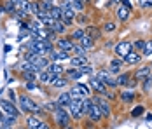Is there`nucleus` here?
<instances>
[{"mask_svg": "<svg viewBox=\"0 0 152 129\" xmlns=\"http://www.w3.org/2000/svg\"><path fill=\"white\" fill-rule=\"evenodd\" d=\"M28 47H30V52L39 54V56L49 54L53 51V44H51V40H47V39H33L28 44Z\"/></svg>", "mask_w": 152, "mask_h": 129, "instance_id": "nucleus-1", "label": "nucleus"}, {"mask_svg": "<svg viewBox=\"0 0 152 129\" xmlns=\"http://www.w3.org/2000/svg\"><path fill=\"white\" fill-rule=\"evenodd\" d=\"M26 59L30 61L31 65H33V70L35 72H40V70H46L47 65H49V61H47L44 56H39V54H33V52H28L26 54Z\"/></svg>", "mask_w": 152, "mask_h": 129, "instance_id": "nucleus-2", "label": "nucleus"}, {"mask_svg": "<svg viewBox=\"0 0 152 129\" xmlns=\"http://www.w3.org/2000/svg\"><path fill=\"white\" fill-rule=\"evenodd\" d=\"M54 122H56V126L58 128H65V126H68V122H70V112L66 110V108H61L58 106L56 110H54Z\"/></svg>", "mask_w": 152, "mask_h": 129, "instance_id": "nucleus-3", "label": "nucleus"}, {"mask_svg": "<svg viewBox=\"0 0 152 129\" xmlns=\"http://www.w3.org/2000/svg\"><path fill=\"white\" fill-rule=\"evenodd\" d=\"M18 100H19V105H21V110H23V112H33V114H40V112H42V110L39 108V105L31 100V98L25 96V94L19 96Z\"/></svg>", "mask_w": 152, "mask_h": 129, "instance_id": "nucleus-4", "label": "nucleus"}, {"mask_svg": "<svg viewBox=\"0 0 152 129\" xmlns=\"http://www.w3.org/2000/svg\"><path fill=\"white\" fill-rule=\"evenodd\" d=\"M68 112H70V117L75 119V120H80L84 117V112H82V100L79 98H74L70 106H68Z\"/></svg>", "mask_w": 152, "mask_h": 129, "instance_id": "nucleus-5", "label": "nucleus"}, {"mask_svg": "<svg viewBox=\"0 0 152 129\" xmlns=\"http://www.w3.org/2000/svg\"><path fill=\"white\" fill-rule=\"evenodd\" d=\"M70 94L72 98H79V100H84V98H89V89L84 86V84H77L70 89Z\"/></svg>", "mask_w": 152, "mask_h": 129, "instance_id": "nucleus-6", "label": "nucleus"}, {"mask_svg": "<svg viewBox=\"0 0 152 129\" xmlns=\"http://www.w3.org/2000/svg\"><path fill=\"white\" fill-rule=\"evenodd\" d=\"M0 108H2V112L7 115V117H12V119H18V108H16L12 103H9V101H0Z\"/></svg>", "mask_w": 152, "mask_h": 129, "instance_id": "nucleus-7", "label": "nucleus"}, {"mask_svg": "<svg viewBox=\"0 0 152 129\" xmlns=\"http://www.w3.org/2000/svg\"><path fill=\"white\" fill-rule=\"evenodd\" d=\"M131 49H133V44L126 42V40H124V42H119L117 45H115V52H117V56H121L122 59L131 52Z\"/></svg>", "mask_w": 152, "mask_h": 129, "instance_id": "nucleus-8", "label": "nucleus"}, {"mask_svg": "<svg viewBox=\"0 0 152 129\" xmlns=\"http://www.w3.org/2000/svg\"><path fill=\"white\" fill-rule=\"evenodd\" d=\"M89 86L94 93H98V94H107V86L98 79V77H91V80H89Z\"/></svg>", "mask_w": 152, "mask_h": 129, "instance_id": "nucleus-9", "label": "nucleus"}, {"mask_svg": "<svg viewBox=\"0 0 152 129\" xmlns=\"http://www.w3.org/2000/svg\"><path fill=\"white\" fill-rule=\"evenodd\" d=\"M88 117L91 119L93 122H98V120L103 117V115H102V110H100V105L94 100H93V105H91V108H89V112H88Z\"/></svg>", "mask_w": 152, "mask_h": 129, "instance_id": "nucleus-10", "label": "nucleus"}, {"mask_svg": "<svg viewBox=\"0 0 152 129\" xmlns=\"http://www.w3.org/2000/svg\"><path fill=\"white\" fill-rule=\"evenodd\" d=\"M96 77H98V79H100V80H102L107 87H115V86H117L115 79H112L108 72H98V73H96Z\"/></svg>", "mask_w": 152, "mask_h": 129, "instance_id": "nucleus-11", "label": "nucleus"}, {"mask_svg": "<svg viewBox=\"0 0 152 129\" xmlns=\"http://www.w3.org/2000/svg\"><path fill=\"white\" fill-rule=\"evenodd\" d=\"M94 101L100 105V110H102V115L103 117H110V103L107 98H94Z\"/></svg>", "mask_w": 152, "mask_h": 129, "instance_id": "nucleus-12", "label": "nucleus"}, {"mask_svg": "<svg viewBox=\"0 0 152 129\" xmlns=\"http://www.w3.org/2000/svg\"><path fill=\"white\" fill-rule=\"evenodd\" d=\"M72 100H74V98H72V94H70V91H68V93H63L60 98L56 100V103H58V106H61V108H66V110H68V106H70Z\"/></svg>", "mask_w": 152, "mask_h": 129, "instance_id": "nucleus-13", "label": "nucleus"}, {"mask_svg": "<svg viewBox=\"0 0 152 129\" xmlns=\"http://www.w3.org/2000/svg\"><path fill=\"white\" fill-rule=\"evenodd\" d=\"M58 47H60L61 51H65V52H74V42H70L68 39H60L58 40Z\"/></svg>", "mask_w": 152, "mask_h": 129, "instance_id": "nucleus-14", "label": "nucleus"}, {"mask_svg": "<svg viewBox=\"0 0 152 129\" xmlns=\"http://www.w3.org/2000/svg\"><path fill=\"white\" fill-rule=\"evenodd\" d=\"M49 56H51V59H53V61H61V59H68V52H65V51H54V49H53V51H51V52H49Z\"/></svg>", "mask_w": 152, "mask_h": 129, "instance_id": "nucleus-15", "label": "nucleus"}, {"mask_svg": "<svg viewBox=\"0 0 152 129\" xmlns=\"http://www.w3.org/2000/svg\"><path fill=\"white\" fill-rule=\"evenodd\" d=\"M135 77H137L138 80H145V79H149V77H151V66H142L140 70H137Z\"/></svg>", "mask_w": 152, "mask_h": 129, "instance_id": "nucleus-16", "label": "nucleus"}, {"mask_svg": "<svg viewBox=\"0 0 152 129\" xmlns=\"http://www.w3.org/2000/svg\"><path fill=\"white\" fill-rule=\"evenodd\" d=\"M66 26H68V25H66L65 21L58 19V21H54V25L51 26V30H53L54 33H65V31H66Z\"/></svg>", "mask_w": 152, "mask_h": 129, "instance_id": "nucleus-17", "label": "nucleus"}, {"mask_svg": "<svg viewBox=\"0 0 152 129\" xmlns=\"http://www.w3.org/2000/svg\"><path fill=\"white\" fill-rule=\"evenodd\" d=\"M88 63V58L86 56H74L70 58V65L72 66H84Z\"/></svg>", "mask_w": 152, "mask_h": 129, "instance_id": "nucleus-18", "label": "nucleus"}, {"mask_svg": "<svg viewBox=\"0 0 152 129\" xmlns=\"http://www.w3.org/2000/svg\"><path fill=\"white\" fill-rule=\"evenodd\" d=\"M56 77H58V75H54V73L47 72V70H42V73H40V80H42L44 84H51V82H53Z\"/></svg>", "mask_w": 152, "mask_h": 129, "instance_id": "nucleus-19", "label": "nucleus"}, {"mask_svg": "<svg viewBox=\"0 0 152 129\" xmlns=\"http://www.w3.org/2000/svg\"><path fill=\"white\" fill-rule=\"evenodd\" d=\"M93 42H94V40H93V39L89 37V35H84V37H82V39L79 40V44H80V45H82L84 49H88V51L94 47V44H93Z\"/></svg>", "mask_w": 152, "mask_h": 129, "instance_id": "nucleus-20", "label": "nucleus"}, {"mask_svg": "<svg viewBox=\"0 0 152 129\" xmlns=\"http://www.w3.org/2000/svg\"><path fill=\"white\" fill-rule=\"evenodd\" d=\"M46 70H47V72H51V73H54V75H60V73L63 72V66H60L56 61H53V63H49V65H47Z\"/></svg>", "mask_w": 152, "mask_h": 129, "instance_id": "nucleus-21", "label": "nucleus"}, {"mask_svg": "<svg viewBox=\"0 0 152 129\" xmlns=\"http://www.w3.org/2000/svg\"><path fill=\"white\" fill-rule=\"evenodd\" d=\"M66 84H68V79H66V77H60V75H58V77H56V79H54V80L51 82V86L58 87V89H61V87H65Z\"/></svg>", "mask_w": 152, "mask_h": 129, "instance_id": "nucleus-22", "label": "nucleus"}, {"mask_svg": "<svg viewBox=\"0 0 152 129\" xmlns=\"http://www.w3.org/2000/svg\"><path fill=\"white\" fill-rule=\"evenodd\" d=\"M117 17H119L121 21H128V17H129V9L124 7V5H121V7L117 9Z\"/></svg>", "mask_w": 152, "mask_h": 129, "instance_id": "nucleus-23", "label": "nucleus"}, {"mask_svg": "<svg viewBox=\"0 0 152 129\" xmlns=\"http://www.w3.org/2000/svg\"><path fill=\"white\" fill-rule=\"evenodd\" d=\"M140 58H142V56H140L138 52H133V51H131L128 56L124 58V61H126V63H129V65H135V63H138V61H140Z\"/></svg>", "mask_w": 152, "mask_h": 129, "instance_id": "nucleus-24", "label": "nucleus"}, {"mask_svg": "<svg viewBox=\"0 0 152 129\" xmlns=\"http://www.w3.org/2000/svg\"><path fill=\"white\" fill-rule=\"evenodd\" d=\"M121 61L119 59H114V61H110V68H108V72L110 73H119L121 72Z\"/></svg>", "mask_w": 152, "mask_h": 129, "instance_id": "nucleus-25", "label": "nucleus"}, {"mask_svg": "<svg viewBox=\"0 0 152 129\" xmlns=\"http://www.w3.org/2000/svg\"><path fill=\"white\" fill-rule=\"evenodd\" d=\"M84 73L80 72V68H72V70H68L66 72V79H80Z\"/></svg>", "mask_w": 152, "mask_h": 129, "instance_id": "nucleus-26", "label": "nucleus"}, {"mask_svg": "<svg viewBox=\"0 0 152 129\" xmlns=\"http://www.w3.org/2000/svg\"><path fill=\"white\" fill-rule=\"evenodd\" d=\"M49 14H51V17L54 19V21H58V19H61V7H58V5H54L51 11H49Z\"/></svg>", "mask_w": 152, "mask_h": 129, "instance_id": "nucleus-27", "label": "nucleus"}, {"mask_svg": "<svg viewBox=\"0 0 152 129\" xmlns=\"http://www.w3.org/2000/svg\"><path fill=\"white\" fill-rule=\"evenodd\" d=\"M39 124H40V120H39L37 117H28V119H26V126H28V129H37Z\"/></svg>", "mask_w": 152, "mask_h": 129, "instance_id": "nucleus-28", "label": "nucleus"}, {"mask_svg": "<svg viewBox=\"0 0 152 129\" xmlns=\"http://www.w3.org/2000/svg\"><path fill=\"white\" fill-rule=\"evenodd\" d=\"M70 5H72V9H74L75 12H79V11H82V9H84V2H82V0H72V2H70Z\"/></svg>", "mask_w": 152, "mask_h": 129, "instance_id": "nucleus-29", "label": "nucleus"}, {"mask_svg": "<svg viewBox=\"0 0 152 129\" xmlns=\"http://www.w3.org/2000/svg\"><path fill=\"white\" fill-rule=\"evenodd\" d=\"M19 68L23 70V73H26V72H35V70H33V65H31L28 59H26L25 63H21V65H19Z\"/></svg>", "mask_w": 152, "mask_h": 129, "instance_id": "nucleus-30", "label": "nucleus"}, {"mask_svg": "<svg viewBox=\"0 0 152 129\" xmlns=\"http://www.w3.org/2000/svg\"><path fill=\"white\" fill-rule=\"evenodd\" d=\"M115 82H117V86H128V82H129V77L124 73V75H119L117 79H115Z\"/></svg>", "mask_w": 152, "mask_h": 129, "instance_id": "nucleus-31", "label": "nucleus"}, {"mask_svg": "<svg viewBox=\"0 0 152 129\" xmlns=\"http://www.w3.org/2000/svg\"><path fill=\"white\" fill-rule=\"evenodd\" d=\"M84 35H86V30H82V28H77L75 31L72 33V39H74V40H80V39H82Z\"/></svg>", "mask_w": 152, "mask_h": 129, "instance_id": "nucleus-32", "label": "nucleus"}, {"mask_svg": "<svg viewBox=\"0 0 152 129\" xmlns=\"http://www.w3.org/2000/svg\"><path fill=\"white\" fill-rule=\"evenodd\" d=\"M121 100L124 101V103H131V101L135 100V94H133V93H122Z\"/></svg>", "mask_w": 152, "mask_h": 129, "instance_id": "nucleus-33", "label": "nucleus"}, {"mask_svg": "<svg viewBox=\"0 0 152 129\" xmlns=\"http://www.w3.org/2000/svg\"><path fill=\"white\" fill-rule=\"evenodd\" d=\"M88 33H89V37H91L93 40L100 37V31H98V30H94V26H88Z\"/></svg>", "mask_w": 152, "mask_h": 129, "instance_id": "nucleus-34", "label": "nucleus"}, {"mask_svg": "<svg viewBox=\"0 0 152 129\" xmlns=\"http://www.w3.org/2000/svg\"><path fill=\"white\" fill-rule=\"evenodd\" d=\"M86 51H88V49H84V47H82L80 44H79V45H75V47H74V52H75L77 56H86Z\"/></svg>", "mask_w": 152, "mask_h": 129, "instance_id": "nucleus-35", "label": "nucleus"}, {"mask_svg": "<svg viewBox=\"0 0 152 129\" xmlns=\"http://www.w3.org/2000/svg\"><path fill=\"white\" fill-rule=\"evenodd\" d=\"M143 114V106L142 105H138V106H135L133 108V112H131V117H138V115Z\"/></svg>", "mask_w": 152, "mask_h": 129, "instance_id": "nucleus-36", "label": "nucleus"}, {"mask_svg": "<svg viewBox=\"0 0 152 129\" xmlns=\"http://www.w3.org/2000/svg\"><path fill=\"white\" fill-rule=\"evenodd\" d=\"M143 52H145V56H152V40L145 44V49H143Z\"/></svg>", "mask_w": 152, "mask_h": 129, "instance_id": "nucleus-37", "label": "nucleus"}, {"mask_svg": "<svg viewBox=\"0 0 152 129\" xmlns=\"http://www.w3.org/2000/svg\"><path fill=\"white\" fill-rule=\"evenodd\" d=\"M103 30H105V31H108V33H110V31H114V30H115V25L108 21V23H105V25H103Z\"/></svg>", "mask_w": 152, "mask_h": 129, "instance_id": "nucleus-38", "label": "nucleus"}, {"mask_svg": "<svg viewBox=\"0 0 152 129\" xmlns=\"http://www.w3.org/2000/svg\"><path fill=\"white\" fill-rule=\"evenodd\" d=\"M145 44H147V42H145V40H137V42L133 44V45L137 47L138 51H143V49H145Z\"/></svg>", "mask_w": 152, "mask_h": 129, "instance_id": "nucleus-39", "label": "nucleus"}, {"mask_svg": "<svg viewBox=\"0 0 152 129\" xmlns=\"http://www.w3.org/2000/svg\"><path fill=\"white\" fill-rule=\"evenodd\" d=\"M151 84H152L151 77H149V79H145V82H143V91H145V93H149V91H151Z\"/></svg>", "mask_w": 152, "mask_h": 129, "instance_id": "nucleus-40", "label": "nucleus"}, {"mask_svg": "<svg viewBox=\"0 0 152 129\" xmlns=\"http://www.w3.org/2000/svg\"><path fill=\"white\" fill-rule=\"evenodd\" d=\"M140 5L145 7V9H147V7H152V0H140Z\"/></svg>", "mask_w": 152, "mask_h": 129, "instance_id": "nucleus-41", "label": "nucleus"}, {"mask_svg": "<svg viewBox=\"0 0 152 129\" xmlns=\"http://www.w3.org/2000/svg\"><path fill=\"white\" fill-rule=\"evenodd\" d=\"M33 77H35V73L33 72H26L25 73V79H28V80H33Z\"/></svg>", "mask_w": 152, "mask_h": 129, "instance_id": "nucleus-42", "label": "nucleus"}, {"mask_svg": "<svg viewBox=\"0 0 152 129\" xmlns=\"http://www.w3.org/2000/svg\"><path fill=\"white\" fill-rule=\"evenodd\" d=\"M37 129H51V128H49V126H47L46 122H40V124H39V126H37Z\"/></svg>", "mask_w": 152, "mask_h": 129, "instance_id": "nucleus-43", "label": "nucleus"}, {"mask_svg": "<svg viewBox=\"0 0 152 129\" xmlns=\"http://www.w3.org/2000/svg\"><path fill=\"white\" fill-rule=\"evenodd\" d=\"M0 124H4V115L0 114ZM2 128H4V126H2Z\"/></svg>", "mask_w": 152, "mask_h": 129, "instance_id": "nucleus-44", "label": "nucleus"}, {"mask_svg": "<svg viewBox=\"0 0 152 129\" xmlns=\"http://www.w3.org/2000/svg\"><path fill=\"white\" fill-rule=\"evenodd\" d=\"M112 2H114V4H119V2H121V0H112Z\"/></svg>", "mask_w": 152, "mask_h": 129, "instance_id": "nucleus-45", "label": "nucleus"}, {"mask_svg": "<svg viewBox=\"0 0 152 129\" xmlns=\"http://www.w3.org/2000/svg\"><path fill=\"white\" fill-rule=\"evenodd\" d=\"M63 129H72V128H70V126H65V128H63Z\"/></svg>", "mask_w": 152, "mask_h": 129, "instance_id": "nucleus-46", "label": "nucleus"}, {"mask_svg": "<svg viewBox=\"0 0 152 129\" xmlns=\"http://www.w3.org/2000/svg\"><path fill=\"white\" fill-rule=\"evenodd\" d=\"M0 129H4V128H2V124H0Z\"/></svg>", "mask_w": 152, "mask_h": 129, "instance_id": "nucleus-47", "label": "nucleus"}, {"mask_svg": "<svg viewBox=\"0 0 152 129\" xmlns=\"http://www.w3.org/2000/svg\"><path fill=\"white\" fill-rule=\"evenodd\" d=\"M68 2H72V0H68Z\"/></svg>", "mask_w": 152, "mask_h": 129, "instance_id": "nucleus-48", "label": "nucleus"}, {"mask_svg": "<svg viewBox=\"0 0 152 129\" xmlns=\"http://www.w3.org/2000/svg\"><path fill=\"white\" fill-rule=\"evenodd\" d=\"M9 129H11V128H9Z\"/></svg>", "mask_w": 152, "mask_h": 129, "instance_id": "nucleus-49", "label": "nucleus"}]
</instances>
